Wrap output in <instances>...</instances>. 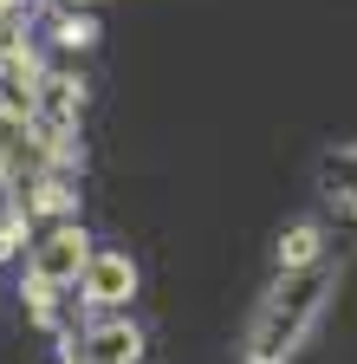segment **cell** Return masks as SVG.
I'll return each mask as SVG.
<instances>
[{"label":"cell","instance_id":"5b68a950","mask_svg":"<svg viewBox=\"0 0 357 364\" xmlns=\"http://www.w3.org/2000/svg\"><path fill=\"white\" fill-rule=\"evenodd\" d=\"M65 364H84V358H65Z\"/></svg>","mask_w":357,"mask_h":364},{"label":"cell","instance_id":"277c9868","mask_svg":"<svg viewBox=\"0 0 357 364\" xmlns=\"http://www.w3.org/2000/svg\"><path fill=\"white\" fill-rule=\"evenodd\" d=\"M312 254H319V228H292L280 241V267H305Z\"/></svg>","mask_w":357,"mask_h":364},{"label":"cell","instance_id":"3957f363","mask_svg":"<svg viewBox=\"0 0 357 364\" xmlns=\"http://www.w3.org/2000/svg\"><path fill=\"white\" fill-rule=\"evenodd\" d=\"M137 326H104L92 345H84V364H137Z\"/></svg>","mask_w":357,"mask_h":364},{"label":"cell","instance_id":"7a4b0ae2","mask_svg":"<svg viewBox=\"0 0 357 364\" xmlns=\"http://www.w3.org/2000/svg\"><path fill=\"white\" fill-rule=\"evenodd\" d=\"M84 293H92L98 306H123L130 293H137V267H130L123 254H92L84 260Z\"/></svg>","mask_w":357,"mask_h":364},{"label":"cell","instance_id":"6da1fadb","mask_svg":"<svg viewBox=\"0 0 357 364\" xmlns=\"http://www.w3.org/2000/svg\"><path fill=\"white\" fill-rule=\"evenodd\" d=\"M84 260H92L84 235H78V228H59V235H46V241H39L33 273H46L53 287H65V280H78V273H84Z\"/></svg>","mask_w":357,"mask_h":364}]
</instances>
